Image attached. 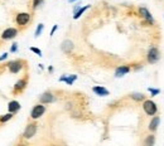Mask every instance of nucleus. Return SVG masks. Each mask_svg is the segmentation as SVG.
Segmentation results:
<instances>
[{"label": "nucleus", "instance_id": "1", "mask_svg": "<svg viewBox=\"0 0 164 146\" xmlns=\"http://www.w3.org/2000/svg\"><path fill=\"white\" fill-rule=\"evenodd\" d=\"M143 109H144L146 115H149V116H154L157 113V111H158L157 105L153 101H150V100L144 101V103H143Z\"/></svg>", "mask_w": 164, "mask_h": 146}, {"label": "nucleus", "instance_id": "2", "mask_svg": "<svg viewBox=\"0 0 164 146\" xmlns=\"http://www.w3.org/2000/svg\"><path fill=\"white\" fill-rule=\"evenodd\" d=\"M148 62L149 63H157L160 58V52L158 51V48H150L148 52Z\"/></svg>", "mask_w": 164, "mask_h": 146}, {"label": "nucleus", "instance_id": "3", "mask_svg": "<svg viewBox=\"0 0 164 146\" xmlns=\"http://www.w3.org/2000/svg\"><path fill=\"white\" fill-rule=\"evenodd\" d=\"M46 112V107L43 105H37L33 107V110H32V113H30V117L37 120V118H39L40 116H43V113Z\"/></svg>", "mask_w": 164, "mask_h": 146}, {"label": "nucleus", "instance_id": "4", "mask_svg": "<svg viewBox=\"0 0 164 146\" xmlns=\"http://www.w3.org/2000/svg\"><path fill=\"white\" fill-rule=\"evenodd\" d=\"M30 20V15L28 13H19L17 15V18H15V21H17V24L20 25V26H24L29 23Z\"/></svg>", "mask_w": 164, "mask_h": 146}, {"label": "nucleus", "instance_id": "5", "mask_svg": "<svg viewBox=\"0 0 164 146\" xmlns=\"http://www.w3.org/2000/svg\"><path fill=\"white\" fill-rule=\"evenodd\" d=\"M18 34V30L15 28H8L5 29L3 33H1V39L3 40H9V39H13V38Z\"/></svg>", "mask_w": 164, "mask_h": 146}, {"label": "nucleus", "instance_id": "6", "mask_svg": "<svg viewBox=\"0 0 164 146\" xmlns=\"http://www.w3.org/2000/svg\"><path fill=\"white\" fill-rule=\"evenodd\" d=\"M8 68L12 73H18L20 69L23 68V62L22 61H13L8 64Z\"/></svg>", "mask_w": 164, "mask_h": 146}, {"label": "nucleus", "instance_id": "7", "mask_svg": "<svg viewBox=\"0 0 164 146\" xmlns=\"http://www.w3.org/2000/svg\"><path fill=\"white\" fill-rule=\"evenodd\" d=\"M37 132V125L35 123H29V125L25 127V131H24V137L25 139H30L33 137Z\"/></svg>", "mask_w": 164, "mask_h": 146}, {"label": "nucleus", "instance_id": "8", "mask_svg": "<svg viewBox=\"0 0 164 146\" xmlns=\"http://www.w3.org/2000/svg\"><path fill=\"white\" fill-rule=\"evenodd\" d=\"M139 14H140L145 20L149 21V23H151V24L154 23V19H153L150 12H149V10H148L146 8H140V9H139Z\"/></svg>", "mask_w": 164, "mask_h": 146}, {"label": "nucleus", "instance_id": "9", "mask_svg": "<svg viewBox=\"0 0 164 146\" xmlns=\"http://www.w3.org/2000/svg\"><path fill=\"white\" fill-rule=\"evenodd\" d=\"M130 72V67L129 66H120L119 68H116L115 71V76L116 77H123V76H125L126 73Z\"/></svg>", "mask_w": 164, "mask_h": 146}, {"label": "nucleus", "instance_id": "10", "mask_svg": "<svg viewBox=\"0 0 164 146\" xmlns=\"http://www.w3.org/2000/svg\"><path fill=\"white\" fill-rule=\"evenodd\" d=\"M61 49L65 52V53H70L73 51V43L71 40H65L62 42V45H61Z\"/></svg>", "mask_w": 164, "mask_h": 146}, {"label": "nucleus", "instance_id": "11", "mask_svg": "<svg viewBox=\"0 0 164 146\" xmlns=\"http://www.w3.org/2000/svg\"><path fill=\"white\" fill-rule=\"evenodd\" d=\"M54 97L53 95L51 93V92H46V93H43L40 96V102L42 103H51V102H53Z\"/></svg>", "mask_w": 164, "mask_h": 146}, {"label": "nucleus", "instance_id": "12", "mask_svg": "<svg viewBox=\"0 0 164 146\" xmlns=\"http://www.w3.org/2000/svg\"><path fill=\"white\" fill-rule=\"evenodd\" d=\"M8 110H9V112H12V113L18 112V111L20 110V103H19L18 101H12V102H9Z\"/></svg>", "mask_w": 164, "mask_h": 146}, {"label": "nucleus", "instance_id": "13", "mask_svg": "<svg viewBox=\"0 0 164 146\" xmlns=\"http://www.w3.org/2000/svg\"><path fill=\"white\" fill-rule=\"evenodd\" d=\"M92 91H93L97 96H109V93H110V92H109L106 88L101 87V86H95V87L92 88Z\"/></svg>", "mask_w": 164, "mask_h": 146}, {"label": "nucleus", "instance_id": "14", "mask_svg": "<svg viewBox=\"0 0 164 146\" xmlns=\"http://www.w3.org/2000/svg\"><path fill=\"white\" fill-rule=\"evenodd\" d=\"M77 79V76L76 74H72V76H62V77L60 78V81L61 82H66L67 84H72Z\"/></svg>", "mask_w": 164, "mask_h": 146}, {"label": "nucleus", "instance_id": "15", "mask_svg": "<svg viewBox=\"0 0 164 146\" xmlns=\"http://www.w3.org/2000/svg\"><path fill=\"white\" fill-rule=\"evenodd\" d=\"M159 122H160V118L155 116V117H153V120L150 121L149 123V130L150 131H155V130L158 128V125H159Z\"/></svg>", "mask_w": 164, "mask_h": 146}, {"label": "nucleus", "instance_id": "16", "mask_svg": "<svg viewBox=\"0 0 164 146\" xmlns=\"http://www.w3.org/2000/svg\"><path fill=\"white\" fill-rule=\"evenodd\" d=\"M25 86H27V81H25V79H20V81H18V82L15 83V86H14V91H15V92L22 91V90L25 88Z\"/></svg>", "mask_w": 164, "mask_h": 146}, {"label": "nucleus", "instance_id": "17", "mask_svg": "<svg viewBox=\"0 0 164 146\" xmlns=\"http://www.w3.org/2000/svg\"><path fill=\"white\" fill-rule=\"evenodd\" d=\"M88 8H90V5H86V7H82V8H80V9H77L76 12H75V15H73V19H78Z\"/></svg>", "mask_w": 164, "mask_h": 146}, {"label": "nucleus", "instance_id": "18", "mask_svg": "<svg viewBox=\"0 0 164 146\" xmlns=\"http://www.w3.org/2000/svg\"><path fill=\"white\" fill-rule=\"evenodd\" d=\"M131 98L135 100V101H144L145 96L143 93H133V95H131Z\"/></svg>", "mask_w": 164, "mask_h": 146}, {"label": "nucleus", "instance_id": "19", "mask_svg": "<svg viewBox=\"0 0 164 146\" xmlns=\"http://www.w3.org/2000/svg\"><path fill=\"white\" fill-rule=\"evenodd\" d=\"M12 117H13V113H12V112L7 113V115H4V116L0 117V122H7V121H9Z\"/></svg>", "mask_w": 164, "mask_h": 146}, {"label": "nucleus", "instance_id": "20", "mask_svg": "<svg viewBox=\"0 0 164 146\" xmlns=\"http://www.w3.org/2000/svg\"><path fill=\"white\" fill-rule=\"evenodd\" d=\"M43 28H44V25L43 24H38V26H37V30H35V38H38L39 35H40V33H42V30H43Z\"/></svg>", "mask_w": 164, "mask_h": 146}, {"label": "nucleus", "instance_id": "21", "mask_svg": "<svg viewBox=\"0 0 164 146\" xmlns=\"http://www.w3.org/2000/svg\"><path fill=\"white\" fill-rule=\"evenodd\" d=\"M154 141H155V139L153 135H150V136H148L146 140H145V145H154Z\"/></svg>", "mask_w": 164, "mask_h": 146}, {"label": "nucleus", "instance_id": "22", "mask_svg": "<svg viewBox=\"0 0 164 146\" xmlns=\"http://www.w3.org/2000/svg\"><path fill=\"white\" fill-rule=\"evenodd\" d=\"M43 1H44V0H33V9H37Z\"/></svg>", "mask_w": 164, "mask_h": 146}, {"label": "nucleus", "instance_id": "23", "mask_svg": "<svg viewBox=\"0 0 164 146\" xmlns=\"http://www.w3.org/2000/svg\"><path fill=\"white\" fill-rule=\"evenodd\" d=\"M149 92H150V95H151V96H157V95H159V93H160V90L149 88Z\"/></svg>", "mask_w": 164, "mask_h": 146}, {"label": "nucleus", "instance_id": "24", "mask_svg": "<svg viewBox=\"0 0 164 146\" xmlns=\"http://www.w3.org/2000/svg\"><path fill=\"white\" fill-rule=\"evenodd\" d=\"M30 51H32V52H34L35 54L42 56V51H40V49H38V48H35V47H30Z\"/></svg>", "mask_w": 164, "mask_h": 146}, {"label": "nucleus", "instance_id": "25", "mask_svg": "<svg viewBox=\"0 0 164 146\" xmlns=\"http://www.w3.org/2000/svg\"><path fill=\"white\" fill-rule=\"evenodd\" d=\"M57 28H58V25H53V28H52V30H51V35L54 34V32L57 30Z\"/></svg>", "mask_w": 164, "mask_h": 146}, {"label": "nucleus", "instance_id": "26", "mask_svg": "<svg viewBox=\"0 0 164 146\" xmlns=\"http://www.w3.org/2000/svg\"><path fill=\"white\" fill-rule=\"evenodd\" d=\"M10 51H12V52H17L18 51V45L17 44H13L12 45V49H10Z\"/></svg>", "mask_w": 164, "mask_h": 146}, {"label": "nucleus", "instance_id": "27", "mask_svg": "<svg viewBox=\"0 0 164 146\" xmlns=\"http://www.w3.org/2000/svg\"><path fill=\"white\" fill-rule=\"evenodd\" d=\"M7 57H8V53H4V54H3L1 57H0V62L4 61V59H7Z\"/></svg>", "mask_w": 164, "mask_h": 146}, {"label": "nucleus", "instance_id": "28", "mask_svg": "<svg viewBox=\"0 0 164 146\" xmlns=\"http://www.w3.org/2000/svg\"><path fill=\"white\" fill-rule=\"evenodd\" d=\"M76 1V0H70V3H75Z\"/></svg>", "mask_w": 164, "mask_h": 146}]
</instances>
